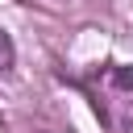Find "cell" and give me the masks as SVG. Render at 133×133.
<instances>
[{
  "label": "cell",
  "instance_id": "obj_2",
  "mask_svg": "<svg viewBox=\"0 0 133 133\" xmlns=\"http://www.w3.org/2000/svg\"><path fill=\"white\" fill-rule=\"evenodd\" d=\"M17 62V46H12V37H8V29L0 25V71H8Z\"/></svg>",
  "mask_w": 133,
  "mask_h": 133
},
{
  "label": "cell",
  "instance_id": "obj_1",
  "mask_svg": "<svg viewBox=\"0 0 133 133\" xmlns=\"http://www.w3.org/2000/svg\"><path fill=\"white\" fill-rule=\"evenodd\" d=\"M112 87H116V91H133V62L112 66Z\"/></svg>",
  "mask_w": 133,
  "mask_h": 133
},
{
  "label": "cell",
  "instance_id": "obj_3",
  "mask_svg": "<svg viewBox=\"0 0 133 133\" xmlns=\"http://www.w3.org/2000/svg\"><path fill=\"white\" fill-rule=\"evenodd\" d=\"M121 129H125V133H133V104L125 108V116H121Z\"/></svg>",
  "mask_w": 133,
  "mask_h": 133
}]
</instances>
